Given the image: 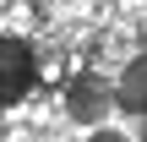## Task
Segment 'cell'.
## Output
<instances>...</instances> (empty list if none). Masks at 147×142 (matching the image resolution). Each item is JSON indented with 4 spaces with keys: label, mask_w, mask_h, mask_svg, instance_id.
<instances>
[{
    "label": "cell",
    "mask_w": 147,
    "mask_h": 142,
    "mask_svg": "<svg viewBox=\"0 0 147 142\" xmlns=\"http://www.w3.org/2000/svg\"><path fill=\"white\" fill-rule=\"evenodd\" d=\"M33 77H38V60H33V49L22 44V38H0V104H16L27 88H33Z\"/></svg>",
    "instance_id": "6da1fadb"
},
{
    "label": "cell",
    "mask_w": 147,
    "mask_h": 142,
    "mask_svg": "<svg viewBox=\"0 0 147 142\" xmlns=\"http://www.w3.org/2000/svg\"><path fill=\"white\" fill-rule=\"evenodd\" d=\"M65 104H71V120H104L109 109H115V88L98 77V71H82V77H71V88H65Z\"/></svg>",
    "instance_id": "7a4b0ae2"
},
{
    "label": "cell",
    "mask_w": 147,
    "mask_h": 142,
    "mask_svg": "<svg viewBox=\"0 0 147 142\" xmlns=\"http://www.w3.org/2000/svg\"><path fill=\"white\" fill-rule=\"evenodd\" d=\"M115 104H120L125 115H142V66H125V77H120V93H115Z\"/></svg>",
    "instance_id": "3957f363"
},
{
    "label": "cell",
    "mask_w": 147,
    "mask_h": 142,
    "mask_svg": "<svg viewBox=\"0 0 147 142\" xmlns=\"http://www.w3.org/2000/svg\"><path fill=\"white\" fill-rule=\"evenodd\" d=\"M87 142H125V137H115V131H98V137H87Z\"/></svg>",
    "instance_id": "277c9868"
}]
</instances>
